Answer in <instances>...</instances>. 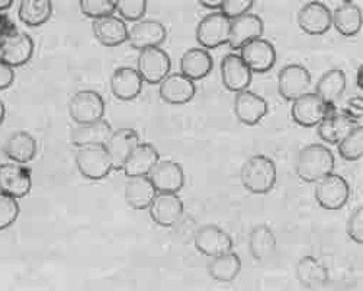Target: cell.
Segmentation results:
<instances>
[{"label":"cell","instance_id":"obj_1","mask_svg":"<svg viewBox=\"0 0 363 291\" xmlns=\"http://www.w3.org/2000/svg\"><path fill=\"white\" fill-rule=\"evenodd\" d=\"M335 170V155L324 144H310L302 149L296 160L299 180L314 184Z\"/></svg>","mask_w":363,"mask_h":291},{"label":"cell","instance_id":"obj_2","mask_svg":"<svg viewBox=\"0 0 363 291\" xmlns=\"http://www.w3.org/2000/svg\"><path fill=\"white\" fill-rule=\"evenodd\" d=\"M278 169L264 155L252 156L241 168V184L252 194H267L275 187Z\"/></svg>","mask_w":363,"mask_h":291},{"label":"cell","instance_id":"obj_3","mask_svg":"<svg viewBox=\"0 0 363 291\" xmlns=\"http://www.w3.org/2000/svg\"><path fill=\"white\" fill-rule=\"evenodd\" d=\"M76 165L82 177L90 181H99L111 173L112 162L105 146H84L79 148Z\"/></svg>","mask_w":363,"mask_h":291},{"label":"cell","instance_id":"obj_4","mask_svg":"<svg viewBox=\"0 0 363 291\" xmlns=\"http://www.w3.org/2000/svg\"><path fill=\"white\" fill-rule=\"evenodd\" d=\"M350 197L347 181L337 173H328L315 182V199L325 210H340Z\"/></svg>","mask_w":363,"mask_h":291},{"label":"cell","instance_id":"obj_5","mask_svg":"<svg viewBox=\"0 0 363 291\" xmlns=\"http://www.w3.org/2000/svg\"><path fill=\"white\" fill-rule=\"evenodd\" d=\"M230 26L231 19H228L223 12L208 13L198 23L196 40L205 50L228 44Z\"/></svg>","mask_w":363,"mask_h":291},{"label":"cell","instance_id":"obj_6","mask_svg":"<svg viewBox=\"0 0 363 291\" xmlns=\"http://www.w3.org/2000/svg\"><path fill=\"white\" fill-rule=\"evenodd\" d=\"M69 114L76 124L96 123L105 115V101L95 91H80L70 99Z\"/></svg>","mask_w":363,"mask_h":291},{"label":"cell","instance_id":"obj_7","mask_svg":"<svg viewBox=\"0 0 363 291\" xmlns=\"http://www.w3.org/2000/svg\"><path fill=\"white\" fill-rule=\"evenodd\" d=\"M137 70L150 84L160 83L170 72V57L160 47H148L140 51Z\"/></svg>","mask_w":363,"mask_h":291},{"label":"cell","instance_id":"obj_8","mask_svg":"<svg viewBox=\"0 0 363 291\" xmlns=\"http://www.w3.org/2000/svg\"><path fill=\"white\" fill-rule=\"evenodd\" d=\"M33 188L31 170L21 163L0 165V192L13 198H23Z\"/></svg>","mask_w":363,"mask_h":291},{"label":"cell","instance_id":"obj_9","mask_svg":"<svg viewBox=\"0 0 363 291\" xmlns=\"http://www.w3.org/2000/svg\"><path fill=\"white\" fill-rule=\"evenodd\" d=\"M194 243L195 248L206 256H216L230 252L234 246L233 238L224 229L216 224H205L199 227L195 231Z\"/></svg>","mask_w":363,"mask_h":291},{"label":"cell","instance_id":"obj_10","mask_svg":"<svg viewBox=\"0 0 363 291\" xmlns=\"http://www.w3.org/2000/svg\"><path fill=\"white\" fill-rule=\"evenodd\" d=\"M310 86L311 75L301 65H288L278 75V91L285 101H294L304 95Z\"/></svg>","mask_w":363,"mask_h":291},{"label":"cell","instance_id":"obj_11","mask_svg":"<svg viewBox=\"0 0 363 291\" xmlns=\"http://www.w3.org/2000/svg\"><path fill=\"white\" fill-rule=\"evenodd\" d=\"M150 216L159 226L172 227L184 216V202L176 192H157L148 206Z\"/></svg>","mask_w":363,"mask_h":291},{"label":"cell","instance_id":"obj_12","mask_svg":"<svg viewBox=\"0 0 363 291\" xmlns=\"http://www.w3.org/2000/svg\"><path fill=\"white\" fill-rule=\"evenodd\" d=\"M253 72L238 54H227L221 62V82L230 92L246 91L252 83Z\"/></svg>","mask_w":363,"mask_h":291},{"label":"cell","instance_id":"obj_13","mask_svg":"<svg viewBox=\"0 0 363 291\" xmlns=\"http://www.w3.org/2000/svg\"><path fill=\"white\" fill-rule=\"evenodd\" d=\"M240 50L241 58L253 73L269 72L277 63V50L274 44L262 37L250 41Z\"/></svg>","mask_w":363,"mask_h":291},{"label":"cell","instance_id":"obj_14","mask_svg":"<svg viewBox=\"0 0 363 291\" xmlns=\"http://www.w3.org/2000/svg\"><path fill=\"white\" fill-rule=\"evenodd\" d=\"M167 31L162 22L156 19L137 21L128 29V43L135 50H144L148 47H160L166 41Z\"/></svg>","mask_w":363,"mask_h":291},{"label":"cell","instance_id":"obj_15","mask_svg":"<svg viewBox=\"0 0 363 291\" xmlns=\"http://www.w3.org/2000/svg\"><path fill=\"white\" fill-rule=\"evenodd\" d=\"M298 25L310 35L325 34L331 28V11L320 0H311L299 9Z\"/></svg>","mask_w":363,"mask_h":291},{"label":"cell","instance_id":"obj_16","mask_svg":"<svg viewBox=\"0 0 363 291\" xmlns=\"http://www.w3.org/2000/svg\"><path fill=\"white\" fill-rule=\"evenodd\" d=\"M327 104H324L314 92H306L292 101L291 114L296 124L302 127H315L327 114Z\"/></svg>","mask_w":363,"mask_h":291},{"label":"cell","instance_id":"obj_17","mask_svg":"<svg viewBox=\"0 0 363 291\" xmlns=\"http://www.w3.org/2000/svg\"><path fill=\"white\" fill-rule=\"evenodd\" d=\"M157 192H179L185 185V173L182 166L173 160H159L148 173Z\"/></svg>","mask_w":363,"mask_h":291},{"label":"cell","instance_id":"obj_18","mask_svg":"<svg viewBox=\"0 0 363 291\" xmlns=\"http://www.w3.org/2000/svg\"><path fill=\"white\" fill-rule=\"evenodd\" d=\"M263 21L255 13H245L231 21L228 44L233 50H240L243 45L263 35Z\"/></svg>","mask_w":363,"mask_h":291},{"label":"cell","instance_id":"obj_19","mask_svg":"<svg viewBox=\"0 0 363 291\" xmlns=\"http://www.w3.org/2000/svg\"><path fill=\"white\" fill-rule=\"evenodd\" d=\"M269 111L267 102L252 91L237 92L234 99V114L237 119L246 126L259 124Z\"/></svg>","mask_w":363,"mask_h":291},{"label":"cell","instance_id":"obj_20","mask_svg":"<svg viewBox=\"0 0 363 291\" xmlns=\"http://www.w3.org/2000/svg\"><path fill=\"white\" fill-rule=\"evenodd\" d=\"M196 94L195 82L182 73L167 75L160 82V97L170 105H184Z\"/></svg>","mask_w":363,"mask_h":291},{"label":"cell","instance_id":"obj_21","mask_svg":"<svg viewBox=\"0 0 363 291\" xmlns=\"http://www.w3.org/2000/svg\"><path fill=\"white\" fill-rule=\"evenodd\" d=\"M140 143V137L137 131L133 128H119L113 131L105 144L106 152L111 158L112 168L116 170L124 169V165L131 155V152L135 149V146Z\"/></svg>","mask_w":363,"mask_h":291},{"label":"cell","instance_id":"obj_22","mask_svg":"<svg viewBox=\"0 0 363 291\" xmlns=\"http://www.w3.org/2000/svg\"><path fill=\"white\" fill-rule=\"evenodd\" d=\"M34 41L25 33H16L0 45V60L12 67H19L31 60Z\"/></svg>","mask_w":363,"mask_h":291},{"label":"cell","instance_id":"obj_23","mask_svg":"<svg viewBox=\"0 0 363 291\" xmlns=\"http://www.w3.org/2000/svg\"><path fill=\"white\" fill-rule=\"evenodd\" d=\"M92 29L95 38L105 47H116L128 41V28L125 21L113 13L94 19Z\"/></svg>","mask_w":363,"mask_h":291},{"label":"cell","instance_id":"obj_24","mask_svg":"<svg viewBox=\"0 0 363 291\" xmlns=\"http://www.w3.org/2000/svg\"><path fill=\"white\" fill-rule=\"evenodd\" d=\"M111 89L115 98L133 101L143 89V77L133 67H118L111 77Z\"/></svg>","mask_w":363,"mask_h":291},{"label":"cell","instance_id":"obj_25","mask_svg":"<svg viewBox=\"0 0 363 291\" xmlns=\"http://www.w3.org/2000/svg\"><path fill=\"white\" fill-rule=\"evenodd\" d=\"M159 160H160V156L155 146H151L148 143H138L124 165L125 175L128 178L148 177V173Z\"/></svg>","mask_w":363,"mask_h":291},{"label":"cell","instance_id":"obj_26","mask_svg":"<svg viewBox=\"0 0 363 291\" xmlns=\"http://www.w3.org/2000/svg\"><path fill=\"white\" fill-rule=\"evenodd\" d=\"M113 133L111 124L104 119L90 123V124H77L72 130V143L76 148H84V146H105Z\"/></svg>","mask_w":363,"mask_h":291},{"label":"cell","instance_id":"obj_27","mask_svg":"<svg viewBox=\"0 0 363 291\" xmlns=\"http://www.w3.org/2000/svg\"><path fill=\"white\" fill-rule=\"evenodd\" d=\"M213 55L208 53V50L199 47L185 51L180 58L182 75H185L194 82L206 77L213 70Z\"/></svg>","mask_w":363,"mask_h":291},{"label":"cell","instance_id":"obj_28","mask_svg":"<svg viewBox=\"0 0 363 291\" xmlns=\"http://www.w3.org/2000/svg\"><path fill=\"white\" fill-rule=\"evenodd\" d=\"M362 9L350 0H346L331 12V25L345 37L357 35L362 29Z\"/></svg>","mask_w":363,"mask_h":291},{"label":"cell","instance_id":"obj_29","mask_svg":"<svg viewBox=\"0 0 363 291\" xmlns=\"http://www.w3.org/2000/svg\"><path fill=\"white\" fill-rule=\"evenodd\" d=\"M346 91V75L340 69L325 72L315 86V95L327 105L336 104Z\"/></svg>","mask_w":363,"mask_h":291},{"label":"cell","instance_id":"obj_30","mask_svg":"<svg viewBox=\"0 0 363 291\" xmlns=\"http://www.w3.org/2000/svg\"><path fill=\"white\" fill-rule=\"evenodd\" d=\"M206 268L209 275L216 281L231 282L241 271V259L235 252L230 251L221 255L211 256Z\"/></svg>","mask_w":363,"mask_h":291},{"label":"cell","instance_id":"obj_31","mask_svg":"<svg viewBox=\"0 0 363 291\" xmlns=\"http://www.w3.org/2000/svg\"><path fill=\"white\" fill-rule=\"evenodd\" d=\"M356 126H362V124H354L343 112L340 114L327 112L324 119L318 124V136L321 140H324L328 144H337Z\"/></svg>","mask_w":363,"mask_h":291},{"label":"cell","instance_id":"obj_32","mask_svg":"<svg viewBox=\"0 0 363 291\" xmlns=\"http://www.w3.org/2000/svg\"><path fill=\"white\" fill-rule=\"evenodd\" d=\"M157 194L148 177H130L125 184V199L135 210L148 209Z\"/></svg>","mask_w":363,"mask_h":291},{"label":"cell","instance_id":"obj_33","mask_svg":"<svg viewBox=\"0 0 363 291\" xmlns=\"http://www.w3.org/2000/svg\"><path fill=\"white\" fill-rule=\"evenodd\" d=\"M5 153L12 162L21 165L31 162L37 155V140L26 131H16L9 137Z\"/></svg>","mask_w":363,"mask_h":291},{"label":"cell","instance_id":"obj_34","mask_svg":"<svg viewBox=\"0 0 363 291\" xmlns=\"http://www.w3.org/2000/svg\"><path fill=\"white\" fill-rule=\"evenodd\" d=\"M250 252L253 259L264 260L269 259L277 251V236L269 226H257L250 233Z\"/></svg>","mask_w":363,"mask_h":291},{"label":"cell","instance_id":"obj_35","mask_svg":"<svg viewBox=\"0 0 363 291\" xmlns=\"http://www.w3.org/2000/svg\"><path fill=\"white\" fill-rule=\"evenodd\" d=\"M21 22L28 26H41L52 15L51 0H22L18 11Z\"/></svg>","mask_w":363,"mask_h":291},{"label":"cell","instance_id":"obj_36","mask_svg":"<svg viewBox=\"0 0 363 291\" xmlns=\"http://www.w3.org/2000/svg\"><path fill=\"white\" fill-rule=\"evenodd\" d=\"M296 275L302 285L310 288L324 285L328 281V273L325 267L314 256H306L298 262Z\"/></svg>","mask_w":363,"mask_h":291},{"label":"cell","instance_id":"obj_37","mask_svg":"<svg viewBox=\"0 0 363 291\" xmlns=\"http://www.w3.org/2000/svg\"><path fill=\"white\" fill-rule=\"evenodd\" d=\"M339 155L349 162L362 159L363 155V128L362 126L353 127L339 143Z\"/></svg>","mask_w":363,"mask_h":291},{"label":"cell","instance_id":"obj_38","mask_svg":"<svg viewBox=\"0 0 363 291\" xmlns=\"http://www.w3.org/2000/svg\"><path fill=\"white\" fill-rule=\"evenodd\" d=\"M113 8L123 19L137 22L145 15L147 0H113Z\"/></svg>","mask_w":363,"mask_h":291},{"label":"cell","instance_id":"obj_39","mask_svg":"<svg viewBox=\"0 0 363 291\" xmlns=\"http://www.w3.org/2000/svg\"><path fill=\"white\" fill-rule=\"evenodd\" d=\"M19 216V204L16 198L0 192V230L11 227Z\"/></svg>","mask_w":363,"mask_h":291},{"label":"cell","instance_id":"obj_40","mask_svg":"<svg viewBox=\"0 0 363 291\" xmlns=\"http://www.w3.org/2000/svg\"><path fill=\"white\" fill-rule=\"evenodd\" d=\"M80 11L84 16L98 19L115 12L113 2L111 0H79Z\"/></svg>","mask_w":363,"mask_h":291},{"label":"cell","instance_id":"obj_41","mask_svg":"<svg viewBox=\"0 0 363 291\" xmlns=\"http://www.w3.org/2000/svg\"><path fill=\"white\" fill-rule=\"evenodd\" d=\"M347 236L356 242V243H363V207H357L350 217L347 219Z\"/></svg>","mask_w":363,"mask_h":291},{"label":"cell","instance_id":"obj_42","mask_svg":"<svg viewBox=\"0 0 363 291\" xmlns=\"http://www.w3.org/2000/svg\"><path fill=\"white\" fill-rule=\"evenodd\" d=\"M255 5V0H224L221 12L228 18L234 19L247 13Z\"/></svg>","mask_w":363,"mask_h":291},{"label":"cell","instance_id":"obj_43","mask_svg":"<svg viewBox=\"0 0 363 291\" xmlns=\"http://www.w3.org/2000/svg\"><path fill=\"white\" fill-rule=\"evenodd\" d=\"M363 101L362 97L353 98L350 99L345 108H343V114L347 116L349 120H352L354 124H362V114H363Z\"/></svg>","mask_w":363,"mask_h":291},{"label":"cell","instance_id":"obj_44","mask_svg":"<svg viewBox=\"0 0 363 291\" xmlns=\"http://www.w3.org/2000/svg\"><path fill=\"white\" fill-rule=\"evenodd\" d=\"M16 33H18V28L12 22V19L5 13H0V45H2V43L6 38L12 37Z\"/></svg>","mask_w":363,"mask_h":291},{"label":"cell","instance_id":"obj_45","mask_svg":"<svg viewBox=\"0 0 363 291\" xmlns=\"http://www.w3.org/2000/svg\"><path fill=\"white\" fill-rule=\"evenodd\" d=\"M13 79H15L13 67L0 60V91L8 89V87L13 83Z\"/></svg>","mask_w":363,"mask_h":291},{"label":"cell","instance_id":"obj_46","mask_svg":"<svg viewBox=\"0 0 363 291\" xmlns=\"http://www.w3.org/2000/svg\"><path fill=\"white\" fill-rule=\"evenodd\" d=\"M224 0H198V4L206 9H221Z\"/></svg>","mask_w":363,"mask_h":291},{"label":"cell","instance_id":"obj_47","mask_svg":"<svg viewBox=\"0 0 363 291\" xmlns=\"http://www.w3.org/2000/svg\"><path fill=\"white\" fill-rule=\"evenodd\" d=\"M13 5V0H0V12L9 9Z\"/></svg>","mask_w":363,"mask_h":291},{"label":"cell","instance_id":"obj_48","mask_svg":"<svg viewBox=\"0 0 363 291\" xmlns=\"http://www.w3.org/2000/svg\"><path fill=\"white\" fill-rule=\"evenodd\" d=\"M362 75H363V67L360 66L359 69H357V77H356V83H357V87H360L362 89V86H363V79H362Z\"/></svg>","mask_w":363,"mask_h":291},{"label":"cell","instance_id":"obj_49","mask_svg":"<svg viewBox=\"0 0 363 291\" xmlns=\"http://www.w3.org/2000/svg\"><path fill=\"white\" fill-rule=\"evenodd\" d=\"M5 105H4V101L0 99V124L4 123V120H5Z\"/></svg>","mask_w":363,"mask_h":291}]
</instances>
